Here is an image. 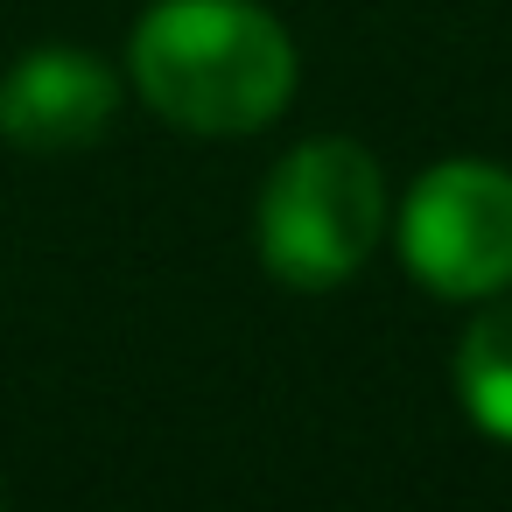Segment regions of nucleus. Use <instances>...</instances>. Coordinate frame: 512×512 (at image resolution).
Returning a JSON list of instances; mask_svg holds the SVG:
<instances>
[{
    "instance_id": "nucleus-3",
    "label": "nucleus",
    "mask_w": 512,
    "mask_h": 512,
    "mask_svg": "<svg viewBox=\"0 0 512 512\" xmlns=\"http://www.w3.org/2000/svg\"><path fill=\"white\" fill-rule=\"evenodd\" d=\"M400 260L442 302H484L512 288V169L449 155L400 204Z\"/></svg>"
},
{
    "instance_id": "nucleus-2",
    "label": "nucleus",
    "mask_w": 512,
    "mask_h": 512,
    "mask_svg": "<svg viewBox=\"0 0 512 512\" xmlns=\"http://www.w3.org/2000/svg\"><path fill=\"white\" fill-rule=\"evenodd\" d=\"M379 232H386V176L372 148L344 134L288 148L260 190V267L295 295L351 281L372 260Z\"/></svg>"
},
{
    "instance_id": "nucleus-5",
    "label": "nucleus",
    "mask_w": 512,
    "mask_h": 512,
    "mask_svg": "<svg viewBox=\"0 0 512 512\" xmlns=\"http://www.w3.org/2000/svg\"><path fill=\"white\" fill-rule=\"evenodd\" d=\"M456 400L463 414L491 435L512 442V295H484V309L463 323L456 344Z\"/></svg>"
},
{
    "instance_id": "nucleus-1",
    "label": "nucleus",
    "mask_w": 512,
    "mask_h": 512,
    "mask_svg": "<svg viewBox=\"0 0 512 512\" xmlns=\"http://www.w3.org/2000/svg\"><path fill=\"white\" fill-rule=\"evenodd\" d=\"M295 36L260 0H155L134 22L127 78L183 134H260L295 99Z\"/></svg>"
},
{
    "instance_id": "nucleus-4",
    "label": "nucleus",
    "mask_w": 512,
    "mask_h": 512,
    "mask_svg": "<svg viewBox=\"0 0 512 512\" xmlns=\"http://www.w3.org/2000/svg\"><path fill=\"white\" fill-rule=\"evenodd\" d=\"M120 113V71L92 50L50 43L29 50L8 78H0V134L29 155H71L92 148Z\"/></svg>"
}]
</instances>
